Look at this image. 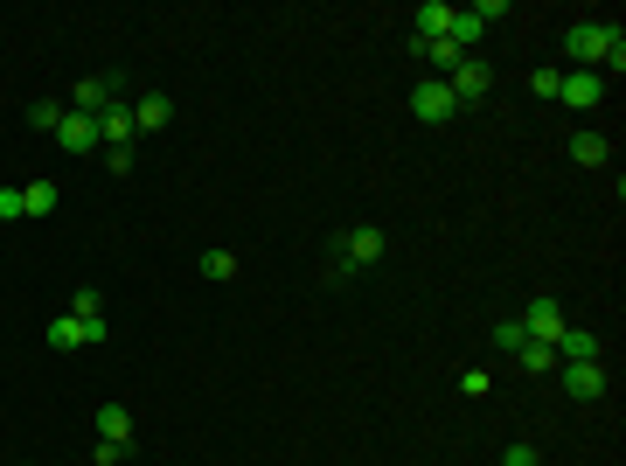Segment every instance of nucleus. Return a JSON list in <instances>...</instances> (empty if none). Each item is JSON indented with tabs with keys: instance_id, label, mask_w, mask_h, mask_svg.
<instances>
[{
	"instance_id": "22",
	"label": "nucleus",
	"mask_w": 626,
	"mask_h": 466,
	"mask_svg": "<svg viewBox=\"0 0 626 466\" xmlns=\"http://www.w3.org/2000/svg\"><path fill=\"white\" fill-rule=\"evenodd\" d=\"M501 466H543V453H536V446H529V439H515V446H508V453H501Z\"/></svg>"
},
{
	"instance_id": "2",
	"label": "nucleus",
	"mask_w": 626,
	"mask_h": 466,
	"mask_svg": "<svg viewBox=\"0 0 626 466\" xmlns=\"http://www.w3.org/2000/svg\"><path fill=\"white\" fill-rule=\"evenodd\" d=\"M383 251H390V237H383L376 223H355L348 237H334V258H327V279L341 286V279H355L362 265H376Z\"/></svg>"
},
{
	"instance_id": "5",
	"label": "nucleus",
	"mask_w": 626,
	"mask_h": 466,
	"mask_svg": "<svg viewBox=\"0 0 626 466\" xmlns=\"http://www.w3.org/2000/svg\"><path fill=\"white\" fill-rule=\"evenodd\" d=\"M112 98H126V77H77V91H70V112H84V119H98Z\"/></svg>"
},
{
	"instance_id": "8",
	"label": "nucleus",
	"mask_w": 626,
	"mask_h": 466,
	"mask_svg": "<svg viewBox=\"0 0 626 466\" xmlns=\"http://www.w3.org/2000/svg\"><path fill=\"white\" fill-rule=\"evenodd\" d=\"M515 320H522L529 341H550V348H557V334H564V307H557V300H529Z\"/></svg>"
},
{
	"instance_id": "21",
	"label": "nucleus",
	"mask_w": 626,
	"mask_h": 466,
	"mask_svg": "<svg viewBox=\"0 0 626 466\" xmlns=\"http://www.w3.org/2000/svg\"><path fill=\"white\" fill-rule=\"evenodd\" d=\"M522 341H529V334H522V320H501V327H494V348H508V355H522Z\"/></svg>"
},
{
	"instance_id": "26",
	"label": "nucleus",
	"mask_w": 626,
	"mask_h": 466,
	"mask_svg": "<svg viewBox=\"0 0 626 466\" xmlns=\"http://www.w3.org/2000/svg\"><path fill=\"white\" fill-rule=\"evenodd\" d=\"M105 167L112 174H133V147H105Z\"/></svg>"
},
{
	"instance_id": "20",
	"label": "nucleus",
	"mask_w": 626,
	"mask_h": 466,
	"mask_svg": "<svg viewBox=\"0 0 626 466\" xmlns=\"http://www.w3.org/2000/svg\"><path fill=\"white\" fill-rule=\"evenodd\" d=\"M63 112H70V105H56V98H42V105H28V119H35L42 133H56V126H63Z\"/></svg>"
},
{
	"instance_id": "19",
	"label": "nucleus",
	"mask_w": 626,
	"mask_h": 466,
	"mask_svg": "<svg viewBox=\"0 0 626 466\" xmlns=\"http://www.w3.org/2000/svg\"><path fill=\"white\" fill-rule=\"evenodd\" d=\"M70 313H77V320H105V293H98V286H77V293H70Z\"/></svg>"
},
{
	"instance_id": "17",
	"label": "nucleus",
	"mask_w": 626,
	"mask_h": 466,
	"mask_svg": "<svg viewBox=\"0 0 626 466\" xmlns=\"http://www.w3.org/2000/svg\"><path fill=\"white\" fill-rule=\"evenodd\" d=\"M21 209H28V216H49V209H56V181H28V188H21Z\"/></svg>"
},
{
	"instance_id": "14",
	"label": "nucleus",
	"mask_w": 626,
	"mask_h": 466,
	"mask_svg": "<svg viewBox=\"0 0 626 466\" xmlns=\"http://www.w3.org/2000/svg\"><path fill=\"white\" fill-rule=\"evenodd\" d=\"M557 362H599V334L592 327H564L557 334Z\"/></svg>"
},
{
	"instance_id": "10",
	"label": "nucleus",
	"mask_w": 626,
	"mask_h": 466,
	"mask_svg": "<svg viewBox=\"0 0 626 466\" xmlns=\"http://www.w3.org/2000/svg\"><path fill=\"white\" fill-rule=\"evenodd\" d=\"M56 140H63V154H98V119H84V112H63Z\"/></svg>"
},
{
	"instance_id": "12",
	"label": "nucleus",
	"mask_w": 626,
	"mask_h": 466,
	"mask_svg": "<svg viewBox=\"0 0 626 466\" xmlns=\"http://www.w3.org/2000/svg\"><path fill=\"white\" fill-rule=\"evenodd\" d=\"M167 119H174V105H167V91H140V98H133V126H140V133H160Z\"/></svg>"
},
{
	"instance_id": "3",
	"label": "nucleus",
	"mask_w": 626,
	"mask_h": 466,
	"mask_svg": "<svg viewBox=\"0 0 626 466\" xmlns=\"http://www.w3.org/2000/svg\"><path fill=\"white\" fill-rule=\"evenodd\" d=\"M411 119H425V126H446V119H460V98H453V84H446V77H425V84L411 91Z\"/></svg>"
},
{
	"instance_id": "15",
	"label": "nucleus",
	"mask_w": 626,
	"mask_h": 466,
	"mask_svg": "<svg viewBox=\"0 0 626 466\" xmlns=\"http://www.w3.org/2000/svg\"><path fill=\"white\" fill-rule=\"evenodd\" d=\"M606 154H613L606 133H571V160H578V167H606Z\"/></svg>"
},
{
	"instance_id": "16",
	"label": "nucleus",
	"mask_w": 626,
	"mask_h": 466,
	"mask_svg": "<svg viewBox=\"0 0 626 466\" xmlns=\"http://www.w3.org/2000/svg\"><path fill=\"white\" fill-rule=\"evenodd\" d=\"M515 362H522L529 376H550V369H557V348H550V341H522V355H515Z\"/></svg>"
},
{
	"instance_id": "23",
	"label": "nucleus",
	"mask_w": 626,
	"mask_h": 466,
	"mask_svg": "<svg viewBox=\"0 0 626 466\" xmlns=\"http://www.w3.org/2000/svg\"><path fill=\"white\" fill-rule=\"evenodd\" d=\"M557 84H564L557 70H529V91H536V98H557Z\"/></svg>"
},
{
	"instance_id": "25",
	"label": "nucleus",
	"mask_w": 626,
	"mask_h": 466,
	"mask_svg": "<svg viewBox=\"0 0 626 466\" xmlns=\"http://www.w3.org/2000/svg\"><path fill=\"white\" fill-rule=\"evenodd\" d=\"M460 397H487V369H460Z\"/></svg>"
},
{
	"instance_id": "6",
	"label": "nucleus",
	"mask_w": 626,
	"mask_h": 466,
	"mask_svg": "<svg viewBox=\"0 0 626 466\" xmlns=\"http://www.w3.org/2000/svg\"><path fill=\"white\" fill-rule=\"evenodd\" d=\"M606 91H613V84H606L599 70H571V77L557 84V105H571V112H592V105H599Z\"/></svg>"
},
{
	"instance_id": "18",
	"label": "nucleus",
	"mask_w": 626,
	"mask_h": 466,
	"mask_svg": "<svg viewBox=\"0 0 626 466\" xmlns=\"http://www.w3.org/2000/svg\"><path fill=\"white\" fill-rule=\"evenodd\" d=\"M202 279L230 286V279H237V251H202Z\"/></svg>"
},
{
	"instance_id": "4",
	"label": "nucleus",
	"mask_w": 626,
	"mask_h": 466,
	"mask_svg": "<svg viewBox=\"0 0 626 466\" xmlns=\"http://www.w3.org/2000/svg\"><path fill=\"white\" fill-rule=\"evenodd\" d=\"M446 84H453V98H460V112H467V105H480V98L494 91V63H487V56H460V70H453Z\"/></svg>"
},
{
	"instance_id": "11",
	"label": "nucleus",
	"mask_w": 626,
	"mask_h": 466,
	"mask_svg": "<svg viewBox=\"0 0 626 466\" xmlns=\"http://www.w3.org/2000/svg\"><path fill=\"white\" fill-rule=\"evenodd\" d=\"M98 439L119 446V453H133V411H126V404H105V411H98Z\"/></svg>"
},
{
	"instance_id": "9",
	"label": "nucleus",
	"mask_w": 626,
	"mask_h": 466,
	"mask_svg": "<svg viewBox=\"0 0 626 466\" xmlns=\"http://www.w3.org/2000/svg\"><path fill=\"white\" fill-rule=\"evenodd\" d=\"M564 397L599 404V397H606V369H599V362H564Z\"/></svg>"
},
{
	"instance_id": "7",
	"label": "nucleus",
	"mask_w": 626,
	"mask_h": 466,
	"mask_svg": "<svg viewBox=\"0 0 626 466\" xmlns=\"http://www.w3.org/2000/svg\"><path fill=\"white\" fill-rule=\"evenodd\" d=\"M140 140V126H133V98H112L105 112H98V147H133Z\"/></svg>"
},
{
	"instance_id": "1",
	"label": "nucleus",
	"mask_w": 626,
	"mask_h": 466,
	"mask_svg": "<svg viewBox=\"0 0 626 466\" xmlns=\"http://www.w3.org/2000/svg\"><path fill=\"white\" fill-rule=\"evenodd\" d=\"M564 49H571V63H585V70H599V77H620L626 70L620 21H578V28L564 35Z\"/></svg>"
},
{
	"instance_id": "13",
	"label": "nucleus",
	"mask_w": 626,
	"mask_h": 466,
	"mask_svg": "<svg viewBox=\"0 0 626 466\" xmlns=\"http://www.w3.org/2000/svg\"><path fill=\"white\" fill-rule=\"evenodd\" d=\"M446 28H453V7H446V0L411 7V35H418V42H432V35H446Z\"/></svg>"
},
{
	"instance_id": "24",
	"label": "nucleus",
	"mask_w": 626,
	"mask_h": 466,
	"mask_svg": "<svg viewBox=\"0 0 626 466\" xmlns=\"http://www.w3.org/2000/svg\"><path fill=\"white\" fill-rule=\"evenodd\" d=\"M28 209H21V188H0V223H21Z\"/></svg>"
}]
</instances>
